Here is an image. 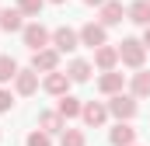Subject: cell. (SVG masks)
<instances>
[{
  "instance_id": "1",
  "label": "cell",
  "mask_w": 150,
  "mask_h": 146,
  "mask_svg": "<svg viewBox=\"0 0 150 146\" xmlns=\"http://www.w3.org/2000/svg\"><path fill=\"white\" fill-rule=\"evenodd\" d=\"M115 49H119V63H122V66H129V70H143V63H147V49H143L140 38H122Z\"/></svg>"
},
{
  "instance_id": "2",
  "label": "cell",
  "mask_w": 150,
  "mask_h": 146,
  "mask_svg": "<svg viewBox=\"0 0 150 146\" xmlns=\"http://www.w3.org/2000/svg\"><path fill=\"white\" fill-rule=\"evenodd\" d=\"M105 105H108V115H112L115 122H133L136 111H140V101H136L133 94H115V98H108Z\"/></svg>"
},
{
  "instance_id": "3",
  "label": "cell",
  "mask_w": 150,
  "mask_h": 146,
  "mask_svg": "<svg viewBox=\"0 0 150 146\" xmlns=\"http://www.w3.org/2000/svg\"><path fill=\"white\" fill-rule=\"evenodd\" d=\"M21 42H25L32 52H42V49H49V45H52V32H49L42 21H32V25H25Z\"/></svg>"
},
{
  "instance_id": "4",
  "label": "cell",
  "mask_w": 150,
  "mask_h": 146,
  "mask_svg": "<svg viewBox=\"0 0 150 146\" xmlns=\"http://www.w3.org/2000/svg\"><path fill=\"white\" fill-rule=\"evenodd\" d=\"M77 35H80V45H87L91 52H94V49H101V45H108V28H105V25H98V21L80 25V28H77Z\"/></svg>"
},
{
  "instance_id": "5",
  "label": "cell",
  "mask_w": 150,
  "mask_h": 146,
  "mask_svg": "<svg viewBox=\"0 0 150 146\" xmlns=\"http://www.w3.org/2000/svg\"><path fill=\"white\" fill-rule=\"evenodd\" d=\"M108 118H112V115H108V105H105V101H84L80 122H84L87 129H101V125H105Z\"/></svg>"
},
{
  "instance_id": "6",
  "label": "cell",
  "mask_w": 150,
  "mask_h": 146,
  "mask_svg": "<svg viewBox=\"0 0 150 146\" xmlns=\"http://www.w3.org/2000/svg\"><path fill=\"white\" fill-rule=\"evenodd\" d=\"M42 73H35L32 66H25V70H18V77H14V94H21V98H32L38 87H42V80H38Z\"/></svg>"
},
{
  "instance_id": "7",
  "label": "cell",
  "mask_w": 150,
  "mask_h": 146,
  "mask_svg": "<svg viewBox=\"0 0 150 146\" xmlns=\"http://www.w3.org/2000/svg\"><path fill=\"white\" fill-rule=\"evenodd\" d=\"M42 91L52 94V98H67V94H70V77H67V70L45 73V77H42Z\"/></svg>"
},
{
  "instance_id": "8",
  "label": "cell",
  "mask_w": 150,
  "mask_h": 146,
  "mask_svg": "<svg viewBox=\"0 0 150 146\" xmlns=\"http://www.w3.org/2000/svg\"><path fill=\"white\" fill-rule=\"evenodd\" d=\"M32 70L42 73V77H45V73H56L59 70V52H56L52 45L42 49V52H32Z\"/></svg>"
},
{
  "instance_id": "9",
  "label": "cell",
  "mask_w": 150,
  "mask_h": 146,
  "mask_svg": "<svg viewBox=\"0 0 150 146\" xmlns=\"http://www.w3.org/2000/svg\"><path fill=\"white\" fill-rule=\"evenodd\" d=\"M77 45H80L77 28H70V25H59V28L52 32V49H56V52H74Z\"/></svg>"
},
{
  "instance_id": "10",
  "label": "cell",
  "mask_w": 150,
  "mask_h": 146,
  "mask_svg": "<svg viewBox=\"0 0 150 146\" xmlns=\"http://www.w3.org/2000/svg\"><path fill=\"white\" fill-rule=\"evenodd\" d=\"M98 91H101L105 98L126 94V73H119V70H112V73H101V77H98Z\"/></svg>"
},
{
  "instance_id": "11",
  "label": "cell",
  "mask_w": 150,
  "mask_h": 146,
  "mask_svg": "<svg viewBox=\"0 0 150 146\" xmlns=\"http://www.w3.org/2000/svg\"><path fill=\"white\" fill-rule=\"evenodd\" d=\"M122 18H126V7H122V0H108L105 7H98V25H105V28L122 25Z\"/></svg>"
},
{
  "instance_id": "12",
  "label": "cell",
  "mask_w": 150,
  "mask_h": 146,
  "mask_svg": "<svg viewBox=\"0 0 150 146\" xmlns=\"http://www.w3.org/2000/svg\"><path fill=\"white\" fill-rule=\"evenodd\" d=\"M108 143L112 146H136V129L133 122H115L108 129Z\"/></svg>"
},
{
  "instance_id": "13",
  "label": "cell",
  "mask_w": 150,
  "mask_h": 146,
  "mask_svg": "<svg viewBox=\"0 0 150 146\" xmlns=\"http://www.w3.org/2000/svg\"><path fill=\"white\" fill-rule=\"evenodd\" d=\"M94 66H98L101 73L119 70V49H115V45H101V49H94Z\"/></svg>"
},
{
  "instance_id": "14",
  "label": "cell",
  "mask_w": 150,
  "mask_h": 146,
  "mask_svg": "<svg viewBox=\"0 0 150 146\" xmlns=\"http://www.w3.org/2000/svg\"><path fill=\"white\" fill-rule=\"evenodd\" d=\"M91 73H94V63H91V59H70V63H67V77H70V84H87Z\"/></svg>"
},
{
  "instance_id": "15",
  "label": "cell",
  "mask_w": 150,
  "mask_h": 146,
  "mask_svg": "<svg viewBox=\"0 0 150 146\" xmlns=\"http://www.w3.org/2000/svg\"><path fill=\"white\" fill-rule=\"evenodd\" d=\"M126 21H133L140 28H150V0H133L126 7Z\"/></svg>"
},
{
  "instance_id": "16",
  "label": "cell",
  "mask_w": 150,
  "mask_h": 146,
  "mask_svg": "<svg viewBox=\"0 0 150 146\" xmlns=\"http://www.w3.org/2000/svg\"><path fill=\"white\" fill-rule=\"evenodd\" d=\"M0 32H7V35H18V32H25V14H21L18 7H11V11H0Z\"/></svg>"
},
{
  "instance_id": "17",
  "label": "cell",
  "mask_w": 150,
  "mask_h": 146,
  "mask_svg": "<svg viewBox=\"0 0 150 146\" xmlns=\"http://www.w3.org/2000/svg\"><path fill=\"white\" fill-rule=\"evenodd\" d=\"M129 94H133L136 101L150 98V70H136L133 77H129Z\"/></svg>"
},
{
  "instance_id": "18",
  "label": "cell",
  "mask_w": 150,
  "mask_h": 146,
  "mask_svg": "<svg viewBox=\"0 0 150 146\" xmlns=\"http://www.w3.org/2000/svg\"><path fill=\"white\" fill-rule=\"evenodd\" d=\"M38 129H42V132H49V136H63L67 122H63V115H59V111H42V115H38Z\"/></svg>"
},
{
  "instance_id": "19",
  "label": "cell",
  "mask_w": 150,
  "mask_h": 146,
  "mask_svg": "<svg viewBox=\"0 0 150 146\" xmlns=\"http://www.w3.org/2000/svg\"><path fill=\"white\" fill-rule=\"evenodd\" d=\"M56 111L63 115V122H70V118H80V111H84V101H80V98H74V94H67V98H59Z\"/></svg>"
},
{
  "instance_id": "20",
  "label": "cell",
  "mask_w": 150,
  "mask_h": 146,
  "mask_svg": "<svg viewBox=\"0 0 150 146\" xmlns=\"http://www.w3.org/2000/svg\"><path fill=\"white\" fill-rule=\"evenodd\" d=\"M18 59L14 56H0V84H14V77H18Z\"/></svg>"
},
{
  "instance_id": "21",
  "label": "cell",
  "mask_w": 150,
  "mask_h": 146,
  "mask_svg": "<svg viewBox=\"0 0 150 146\" xmlns=\"http://www.w3.org/2000/svg\"><path fill=\"white\" fill-rule=\"evenodd\" d=\"M59 146H87V136H84V129H63V136H59Z\"/></svg>"
},
{
  "instance_id": "22",
  "label": "cell",
  "mask_w": 150,
  "mask_h": 146,
  "mask_svg": "<svg viewBox=\"0 0 150 146\" xmlns=\"http://www.w3.org/2000/svg\"><path fill=\"white\" fill-rule=\"evenodd\" d=\"M42 7H45V0H18V11H21L25 18H38Z\"/></svg>"
},
{
  "instance_id": "23",
  "label": "cell",
  "mask_w": 150,
  "mask_h": 146,
  "mask_svg": "<svg viewBox=\"0 0 150 146\" xmlns=\"http://www.w3.org/2000/svg\"><path fill=\"white\" fill-rule=\"evenodd\" d=\"M25 146H52V136L42 132V129H32V132L25 136Z\"/></svg>"
},
{
  "instance_id": "24",
  "label": "cell",
  "mask_w": 150,
  "mask_h": 146,
  "mask_svg": "<svg viewBox=\"0 0 150 146\" xmlns=\"http://www.w3.org/2000/svg\"><path fill=\"white\" fill-rule=\"evenodd\" d=\"M11 108H14V91L11 87H0V115L11 111Z\"/></svg>"
},
{
  "instance_id": "25",
  "label": "cell",
  "mask_w": 150,
  "mask_h": 146,
  "mask_svg": "<svg viewBox=\"0 0 150 146\" xmlns=\"http://www.w3.org/2000/svg\"><path fill=\"white\" fill-rule=\"evenodd\" d=\"M140 42H143V49L150 52V28H143V38H140Z\"/></svg>"
},
{
  "instance_id": "26",
  "label": "cell",
  "mask_w": 150,
  "mask_h": 146,
  "mask_svg": "<svg viewBox=\"0 0 150 146\" xmlns=\"http://www.w3.org/2000/svg\"><path fill=\"white\" fill-rule=\"evenodd\" d=\"M84 4H87V7H105L108 0H84Z\"/></svg>"
},
{
  "instance_id": "27",
  "label": "cell",
  "mask_w": 150,
  "mask_h": 146,
  "mask_svg": "<svg viewBox=\"0 0 150 146\" xmlns=\"http://www.w3.org/2000/svg\"><path fill=\"white\" fill-rule=\"evenodd\" d=\"M45 4H67V0H45Z\"/></svg>"
},
{
  "instance_id": "28",
  "label": "cell",
  "mask_w": 150,
  "mask_h": 146,
  "mask_svg": "<svg viewBox=\"0 0 150 146\" xmlns=\"http://www.w3.org/2000/svg\"><path fill=\"white\" fill-rule=\"evenodd\" d=\"M0 139H4V132H0Z\"/></svg>"
}]
</instances>
